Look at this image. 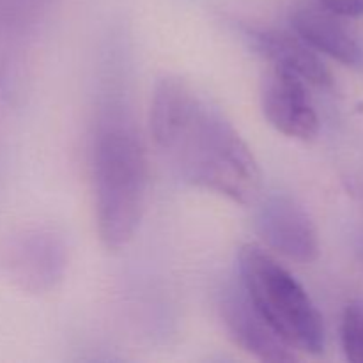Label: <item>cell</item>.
<instances>
[{
  "mask_svg": "<svg viewBox=\"0 0 363 363\" xmlns=\"http://www.w3.org/2000/svg\"><path fill=\"white\" fill-rule=\"evenodd\" d=\"M321 6L344 18H362L363 0H318Z\"/></svg>",
  "mask_w": 363,
  "mask_h": 363,
  "instance_id": "11",
  "label": "cell"
},
{
  "mask_svg": "<svg viewBox=\"0 0 363 363\" xmlns=\"http://www.w3.org/2000/svg\"><path fill=\"white\" fill-rule=\"evenodd\" d=\"M92 177L99 238L108 250H121L140 225L149 191L145 149L123 113H108L99 124L92 147Z\"/></svg>",
  "mask_w": 363,
  "mask_h": 363,
  "instance_id": "2",
  "label": "cell"
},
{
  "mask_svg": "<svg viewBox=\"0 0 363 363\" xmlns=\"http://www.w3.org/2000/svg\"><path fill=\"white\" fill-rule=\"evenodd\" d=\"M340 342L350 362L363 363V300H354L344 308Z\"/></svg>",
  "mask_w": 363,
  "mask_h": 363,
  "instance_id": "10",
  "label": "cell"
},
{
  "mask_svg": "<svg viewBox=\"0 0 363 363\" xmlns=\"http://www.w3.org/2000/svg\"><path fill=\"white\" fill-rule=\"evenodd\" d=\"M261 108L268 123L287 137L311 140L318 135V112L296 74L272 67L261 82Z\"/></svg>",
  "mask_w": 363,
  "mask_h": 363,
  "instance_id": "6",
  "label": "cell"
},
{
  "mask_svg": "<svg viewBox=\"0 0 363 363\" xmlns=\"http://www.w3.org/2000/svg\"><path fill=\"white\" fill-rule=\"evenodd\" d=\"M62 268V247L52 234L27 230L6 240L0 247V269L21 289H46Z\"/></svg>",
  "mask_w": 363,
  "mask_h": 363,
  "instance_id": "7",
  "label": "cell"
},
{
  "mask_svg": "<svg viewBox=\"0 0 363 363\" xmlns=\"http://www.w3.org/2000/svg\"><path fill=\"white\" fill-rule=\"evenodd\" d=\"M160 151L186 183L248 204L261 190V170L225 113L188 92L151 130Z\"/></svg>",
  "mask_w": 363,
  "mask_h": 363,
  "instance_id": "1",
  "label": "cell"
},
{
  "mask_svg": "<svg viewBox=\"0 0 363 363\" xmlns=\"http://www.w3.org/2000/svg\"><path fill=\"white\" fill-rule=\"evenodd\" d=\"M241 34L250 48L268 60L275 69L296 74L303 82L318 87L333 85V77L326 64L296 32L291 34L268 27H243Z\"/></svg>",
  "mask_w": 363,
  "mask_h": 363,
  "instance_id": "8",
  "label": "cell"
},
{
  "mask_svg": "<svg viewBox=\"0 0 363 363\" xmlns=\"http://www.w3.org/2000/svg\"><path fill=\"white\" fill-rule=\"evenodd\" d=\"M255 229L264 243L291 261L314 262L319 257V234L307 209L286 194L262 199L255 213Z\"/></svg>",
  "mask_w": 363,
  "mask_h": 363,
  "instance_id": "4",
  "label": "cell"
},
{
  "mask_svg": "<svg viewBox=\"0 0 363 363\" xmlns=\"http://www.w3.org/2000/svg\"><path fill=\"white\" fill-rule=\"evenodd\" d=\"M220 315L234 344L257 360L284 363L300 358L298 351L275 332V328L252 303L240 282L223 291Z\"/></svg>",
  "mask_w": 363,
  "mask_h": 363,
  "instance_id": "5",
  "label": "cell"
},
{
  "mask_svg": "<svg viewBox=\"0 0 363 363\" xmlns=\"http://www.w3.org/2000/svg\"><path fill=\"white\" fill-rule=\"evenodd\" d=\"M346 18L315 4L298 6L291 14L293 30L315 52L332 57L342 66L362 69L363 45Z\"/></svg>",
  "mask_w": 363,
  "mask_h": 363,
  "instance_id": "9",
  "label": "cell"
},
{
  "mask_svg": "<svg viewBox=\"0 0 363 363\" xmlns=\"http://www.w3.org/2000/svg\"><path fill=\"white\" fill-rule=\"evenodd\" d=\"M238 273L252 303L289 346L301 353H325L321 312L289 269L257 245H245L238 254Z\"/></svg>",
  "mask_w": 363,
  "mask_h": 363,
  "instance_id": "3",
  "label": "cell"
}]
</instances>
